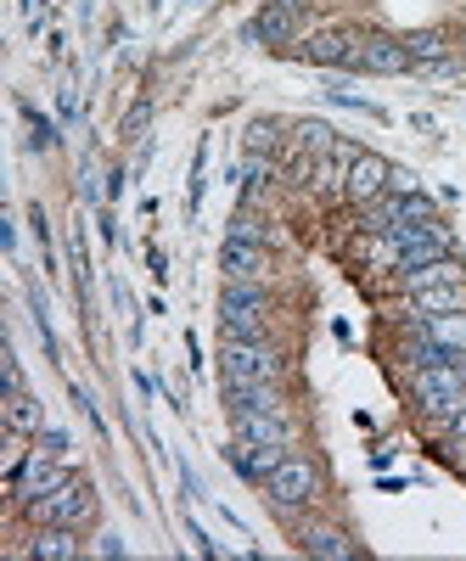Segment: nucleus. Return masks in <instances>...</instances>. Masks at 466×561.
Wrapping results in <instances>:
<instances>
[{
  "instance_id": "nucleus-22",
  "label": "nucleus",
  "mask_w": 466,
  "mask_h": 561,
  "mask_svg": "<svg viewBox=\"0 0 466 561\" xmlns=\"http://www.w3.org/2000/svg\"><path fill=\"white\" fill-rule=\"evenodd\" d=\"M450 444H466V410L450 421Z\"/></svg>"
},
{
  "instance_id": "nucleus-15",
  "label": "nucleus",
  "mask_w": 466,
  "mask_h": 561,
  "mask_svg": "<svg viewBox=\"0 0 466 561\" xmlns=\"http://www.w3.org/2000/svg\"><path fill=\"white\" fill-rule=\"evenodd\" d=\"M349 45H354V34H315V39H304L298 51L309 57V62H349Z\"/></svg>"
},
{
  "instance_id": "nucleus-2",
  "label": "nucleus",
  "mask_w": 466,
  "mask_h": 561,
  "mask_svg": "<svg viewBox=\"0 0 466 561\" xmlns=\"http://www.w3.org/2000/svg\"><path fill=\"white\" fill-rule=\"evenodd\" d=\"M219 365H225V382H275L282 377V354L264 337H225Z\"/></svg>"
},
{
  "instance_id": "nucleus-6",
  "label": "nucleus",
  "mask_w": 466,
  "mask_h": 561,
  "mask_svg": "<svg viewBox=\"0 0 466 561\" xmlns=\"http://www.w3.org/2000/svg\"><path fill=\"white\" fill-rule=\"evenodd\" d=\"M343 68H365V73H405L410 68V51L405 39H383V34H365L349 45V62Z\"/></svg>"
},
{
  "instance_id": "nucleus-8",
  "label": "nucleus",
  "mask_w": 466,
  "mask_h": 561,
  "mask_svg": "<svg viewBox=\"0 0 466 561\" xmlns=\"http://www.w3.org/2000/svg\"><path fill=\"white\" fill-rule=\"evenodd\" d=\"M237 438H253V444H293L287 433V415L282 410H237Z\"/></svg>"
},
{
  "instance_id": "nucleus-20",
  "label": "nucleus",
  "mask_w": 466,
  "mask_h": 561,
  "mask_svg": "<svg viewBox=\"0 0 466 561\" xmlns=\"http://www.w3.org/2000/svg\"><path fill=\"white\" fill-rule=\"evenodd\" d=\"M7 421H12V433L39 427V415H34V404H29V393H23V388H18V393H7Z\"/></svg>"
},
{
  "instance_id": "nucleus-17",
  "label": "nucleus",
  "mask_w": 466,
  "mask_h": 561,
  "mask_svg": "<svg viewBox=\"0 0 466 561\" xmlns=\"http://www.w3.org/2000/svg\"><path fill=\"white\" fill-rule=\"evenodd\" d=\"M304 550H309V556H332V561L360 556V545H349L338 528H309V534H304Z\"/></svg>"
},
{
  "instance_id": "nucleus-4",
  "label": "nucleus",
  "mask_w": 466,
  "mask_h": 561,
  "mask_svg": "<svg viewBox=\"0 0 466 561\" xmlns=\"http://www.w3.org/2000/svg\"><path fill=\"white\" fill-rule=\"evenodd\" d=\"M264 494H270L275 511H304V505L320 494V478H315L309 460H293V455H287V460L264 478Z\"/></svg>"
},
{
  "instance_id": "nucleus-7",
  "label": "nucleus",
  "mask_w": 466,
  "mask_h": 561,
  "mask_svg": "<svg viewBox=\"0 0 466 561\" xmlns=\"http://www.w3.org/2000/svg\"><path fill=\"white\" fill-rule=\"evenodd\" d=\"M388 180H394V169H388L383 158H365V152H360V158L349 163V174H343V192H349L354 203H365V208H371V203H377V197L388 192Z\"/></svg>"
},
{
  "instance_id": "nucleus-3",
  "label": "nucleus",
  "mask_w": 466,
  "mask_h": 561,
  "mask_svg": "<svg viewBox=\"0 0 466 561\" xmlns=\"http://www.w3.org/2000/svg\"><path fill=\"white\" fill-rule=\"evenodd\" d=\"M219 325H225V337H259L264 332V293L253 287V280H230L225 287Z\"/></svg>"
},
{
  "instance_id": "nucleus-11",
  "label": "nucleus",
  "mask_w": 466,
  "mask_h": 561,
  "mask_svg": "<svg viewBox=\"0 0 466 561\" xmlns=\"http://www.w3.org/2000/svg\"><path fill=\"white\" fill-rule=\"evenodd\" d=\"M264 248L259 242H225V275L230 280H253V287H259V275H264Z\"/></svg>"
},
{
  "instance_id": "nucleus-23",
  "label": "nucleus",
  "mask_w": 466,
  "mask_h": 561,
  "mask_svg": "<svg viewBox=\"0 0 466 561\" xmlns=\"http://www.w3.org/2000/svg\"><path fill=\"white\" fill-rule=\"evenodd\" d=\"M270 7H287V12H304V0H270Z\"/></svg>"
},
{
  "instance_id": "nucleus-14",
  "label": "nucleus",
  "mask_w": 466,
  "mask_h": 561,
  "mask_svg": "<svg viewBox=\"0 0 466 561\" xmlns=\"http://www.w3.org/2000/svg\"><path fill=\"white\" fill-rule=\"evenodd\" d=\"M29 556H34V561H68V556H79V539H73V528H57V523H52V534H39V539L29 545Z\"/></svg>"
},
{
  "instance_id": "nucleus-13",
  "label": "nucleus",
  "mask_w": 466,
  "mask_h": 561,
  "mask_svg": "<svg viewBox=\"0 0 466 561\" xmlns=\"http://www.w3.org/2000/svg\"><path fill=\"white\" fill-rule=\"evenodd\" d=\"M455 309H466V293H461V280H444V287H422L416 293V314H455Z\"/></svg>"
},
{
  "instance_id": "nucleus-1",
  "label": "nucleus",
  "mask_w": 466,
  "mask_h": 561,
  "mask_svg": "<svg viewBox=\"0 0 466 561\" xmlns=\"http://www.w3.org/2000/svg\"><path fill=\"white\" fill-rule=\"evenodd\" d=\"M416 399H422L428 415L455 421V415L466 410V370H461L455 359H444V365H422V370H416Z\"/></svg>"
},
{
  "instance_id": "nucleus-10",
  "label": "nucleus",
  "mask_w": 466,
  "mask_h": 561,
  "mask_svg": "<svg viewBox=\"0 0 466 561\" xmlns=\"http://www.w3.org/2000/svg\"><path fill=\"white\" fill-rule=\"evenodd\" d=\"M57 483H62V472H57V466H45V449H39L34 460H23V466H18V478H12V489H18L29 505H34L39 494H52Z\"/></svg>"
},
{
  "instance_id": "nucleus-18",
  "label": "nucleus",
  "mask_w": 466,
  "mask_h": 561,
  "mask_svg": "<svg viewBox=\"0 0 466 561\" xmlns=\"http://www.w3.org/2000/svg\"><path fill=\"white\" fill-rule=\"evenodd\" d=\"M405 51H410V62H422V68L450 62V45H444V34H410V39H405Z\"/></svg>"
},
{
  "instance_id": "nucleus-19",
  "label": "nucleus",
  "mask_w": 466,
  "mask_h": 561,
  "mask_svg": "<svg viewBox=\"0 0 466 561\" xmlns=\"http://www.w3.org/2000/svg\"><path fill=\"white\" fill-rule=\"evenodd\" d=\"M293 18H298V12H287V7H270V12L253 23V34H259V39H270V45H287V39H293Z\"/></svg>"
},
{
  "instance_id": "nucleus-12",
  "label": "nucleus",
  "mask_w": 466,
  "mask_h": 561,
  "mask_svg": "<svg viewBox=\"0 0 466 561\" xmlns=\"http://www.w3.org/2000/svg\"><path fill=\"white\" fill-rule=\"evenodd\" d=\"M422 332L455 359V354H466V309H455V314H428L422 320Z\"/></svg>"
},
{
  "instance_id": "nucleus-16",
  "label": "nucleus",
  "mask_w": 466,
  "mask_h": 561,
  "mask_svg": "<svg viewBox=\"0 0 466 561\" xmlns=\"http://www.w3.org/2000/svg\"><path fill=\"white\" fill-rule=\"evenodd\" d=\"M444 280H461V264H455V259H433V264L405 270V287H410V293H422V287H444Z\"/></svg>"
},
{
  "instance_id": "nucleus-9",
  "label": "nucleus",
  "mask_w": 466,
  "mask_h": 561,
  "mask_svg": "<svg viewBox=\"0 0 466 561\" xmlns=\"http://www.w3.org/2000/svg\"><path fill=\"white\" fill-rule=\"evenodd\" d=\"M230 460H237V472H248L253 483H264V478L275 472V466L287 460V449H282V444H253V438H237Z\"/></svg>"
},
{
  "instance_id": "nucleus-5",
  "label": "nucleus",
  "mask_w": 466,
  "mask_h": 561,
  "mask_svg": "<svg viewBox=\"0 0 466 561\" xmlns=\"http://www.w3.org/2000/svg\"><path fill=\"white\" fill-rule=\"evenodd\" d=\"M90 511H96V500H90V489H84L79 478H62L52 494H39V500H34V517H39V523H57V528H79V523H90Z\"/></svg>"
},
{
  "instance_id": "nucleus-21",
  "label": "nucleus",
  "mask_w": 466,
  "mask_h": 561,
  "mask_svg": "<svg viewBox=\"0 0 466 561\" xmlns=\"http://www.w3.org/2000/svg\"><path fill=\"white\" fill-rule=\"evenodd\" d=\"M230 242H259V248H264V225H259V214H237V219H230Z\"/></svg>"
}]
</instances>
